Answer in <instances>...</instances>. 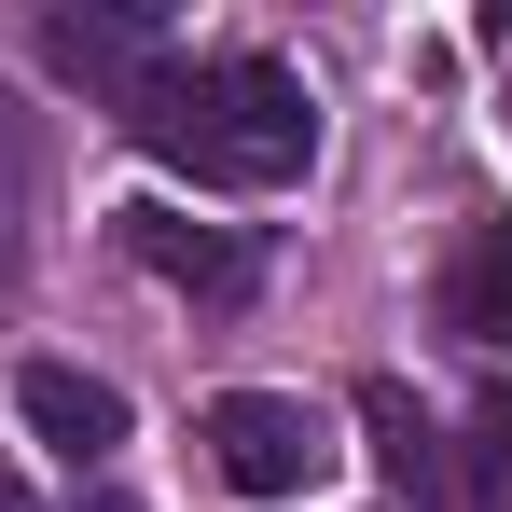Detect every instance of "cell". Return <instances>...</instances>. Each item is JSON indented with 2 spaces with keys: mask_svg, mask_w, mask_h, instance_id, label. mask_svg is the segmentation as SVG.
I'll return each instance as SVG.
<instances>
[{
  "mask_svg": "<svg viewBox=\"0 0 512 512\" xmlns=\"http://www.w3.org/2000/svg\"><path fill=\"white\" fill-rule=\"evenodd\" d=\"M0 512H28V499H14V471H0Z\"/></svg>",
  "mask_w": 512,
  "mask_h": 512,
  "instance_id": "10",
  "label": "cell"
},
{
  "mask_svg": "<svg viewBox=\"0 0 512 512\" xmlns=\"http://www.w3.org/2000/svg\"><path fill=\"white\" fill-rule=\"evenodd\" d=\"M42 56L84 70V84H111V97H139V70H153V14H42Z\"/></svg>",
  "mask_w": 512,
  "mask_h": 512,
  "instance_id": "7",
  "label": "cell"
},
{
  "mask_svg": "<svg viewBox=\"0 0 512 512\" xmlns=\"http://www.w3.org/2000/svg\"><path fill=\"white\" fill-rule=\"evenodd\" d=\"M194 443H208V471H222L236 499H305V485L333 471V429L305 416L291 388H222V402L194 416Z\"/></svg>",
  "mask_w": 512,
  "mask_h": 512,
  "instance_id": "2",
  "label": "cell"
},
{
  "mask_svg": "<svg viewBox=\"0 0 512 512\" xmlns=\"http://www.w3.org/2000/svg\"><path fill=\"white\" fill-rule=\"evenodd\" d=\"M28 180H42V139H28V111L0 97V250H14V222H28Z\"/></svg>",
  "mask_w": 512,
  "mask_h": 512,
  "instance_id": "9",
  "label": "cell"
},
{
  "mask_svg": "<svg viewBox=\"0 0 512 512\" xmlns=\"http://www.w3.org/2000/svg\"><path fill=\"white\" fill-rule=\"evenodd\" d=\"M111 236H125V263H153V277L194 291V305H236V291L263 277V250L236 236V222H194V208H153V194L111 208Z\"/></svg>",
  "mask_w": 512,
  "mask_h": 512,
  "instance_id": "3",
  "label": "cell"
},
{
  "mask_svg": "<svg viewBox=\"0 0 512 512\" xmlns=\"http://www.w3.org/2000/svg\"><path fill=\"white\" fill-rule=\"evenodd\" d=\"M125 139L167 153V167H194L208 194H277L319 153V97L277 56H153L139 97H125Z\"/></svg>",
  "mask_w": 512,
  "mask_h": 512,
  "instance_id": "1",
  "label": "cell"
},
{
  "mask_svg": "<svg viewBox=\"0 0 512 512\" xmlns=\"http://www.w3.org/2000/svg\"><path fill=\"white\" fill-rule=\"evenodd\" d=\"M499 125H512V111H499Z\"/></svg>",
  "mask_w": 512,
  "mask_h": 512,
  "instance_id": "11",
  "label": "cell"
},
{
  "mask_svg": "<svg viewBox=\"0 0 512 512\" xmlns=\"http://www.w3.org/2000/svg\"><path fill=\"white\" fill-rule=\"evenodd\" d=\"M443 471H471V512H512V388L471 402V429H457V457H443Z\"/></svg>",
  "mask_w": 512,
  "mask_h": 512,
  "instance_id": "8",
  "label": "cell"
},
{
  "mask_svg": "<svg viewBox=\"0 0 512 512\" xmlns=\"http://www.w3.org/2000/svg\"><path fill=\"white\" fill-rule=\"evenodd\" d=\"M360 429H374V471H388L402 499H429V485H443V416H429L402 374H360Z\"/></svg>",
  "mask_w": 512,
  "mask_h": 512,
  "instance_id": "6",
  "label": "cell"
},
{
  "mask_svg": "<svg viewBox=\"0 0 512 512\" xmlns=\"http://www.w3.org/2000/svg\"><path fill=\"white\" fill-rule=\"evenodd\" d=\"M443 333L457 346H512V222H471L443 263Z\"/></svg>",
  "mask_w": 512,
  "mask_h": 512,
  "instance_id": "5",
  "label": "cell"
},
{
  "mask_svg": "<svg viewBox=\"0 0 512 512\" xmlns=\"http://www.w3.org/2000/svg\"><path fill=\"white\" fill-rule=\"evenodd\" d=\"M14 416L42 429L70 471H111V443H125V388L84 374V360H28V374H14Z\"/></svg>",
  "mask_w": 512,
  "mask_h": 512,
  "instance_id": "4",
  "label": "cell"
}]
</instances>
